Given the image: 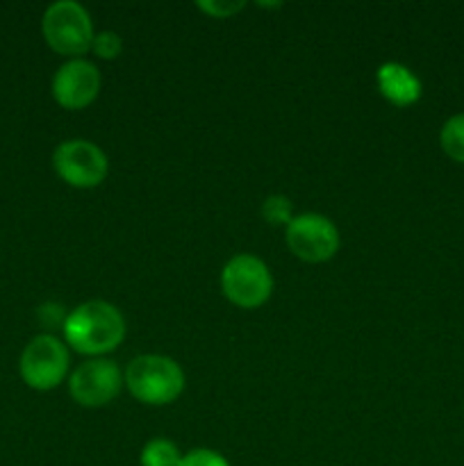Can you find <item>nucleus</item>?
Returning a JSON list of instances; mask_svg holds the SVG:
<instances>
[{
    "mask_svg": "<svg viewBox=\"0 0 464 466\" xmlns=\"http://www.w3.org/2000/svg\"><path fill=\"white\" fill-rule=\"evenodd\" d=\"M244 0H198L196 7L203 9L205 14L214 18H227V16H235L237 12L244 9Z\"/></svg>",
    "mask_w": 464,
    "mask_h": 466,
    "instance_id": "nucleus-15",
    "label": "nucleus"
},
{
    "mask_svg": "<svg viewBox=\"0 0 464 466\" xmlns=\"http://www.w3.org/2000/svg\"><path fill=\"white\" fill-rule=\"evenodd\" d=\"M123 48V39L114 30H100L94 35L91 41V50L98 55L100 59H114Z\"/></svg>",
    "mask_w": 464,
    "mask_h": 466,
    "instance_id": "nucleus-14",
    "label": "nucleus"
},
{
    "mask_svg": "<svg viewBox=\"0 0 464 466\" xmlns=\"http://www.w3.org/2000/svg\"><path fill=\"white\" fill-rule=\"evenodd\" d=\"M139 462L141 466H180L182 453L171 440L155 437L141 449Z\"/></svg>",
    "mask_w": 464,
    "mask_h": 466,
    "instance_id": "nucleus-11",
    "label": "nucleus"
},
{
    "mask_svg": "<svg viewBox=\"0 0 464 466\" xmlns=\"http://www.w3.org/2000/svg\"><path fill=\"white\" fill-rule=\"evenodd\" d=\"M41 32L55 53L68 55L71 59L89 53L96 35L89 12L77 0H57L48 5L41 18Z\"/></svg>",
    "mask_w": 464,
    "mask_h": 466,
    "instance_id": "nucleus-3",
    "label": "nucleus"
},
{
    "mask_svg": "<svg viewBox=\"0 0 464 466\" xmlns=\"http://www.w3.org/2000/svg\"><path fill=\"white\" fill-rule=\"evenodd\" d=\"M180 466H230L221 453L209 449H194L182 455Z\"/></svg>",
    "mask_w": 464,
    "mask_h": 466,
    "instance_id": "nucleus-16",
    "label": "nucleus"
},
{
    "mask_svg": "<svg viewBox=\"0 0 464 466\" xmlns=\"http://www.w3.org/2000/svg\"><path fill=\"white\" fill-rule=\"evenodd\" d=\"M62 330L73 350L89 358H103L126 337V319L112 303L86 300L66 314Z\"/></svg>",
    "mask_w": 464,
    "mask_h": 466,
    "instance_id": "nucleus-1",
    "label": "nucleus"
},
{
    "mask_svg": "<svg viewBox=\"0 0 464 466\" xmlns=\"http://www.w3.org/2000/svg\"><path fill=\"white\" fill-rule=\"evenodd\" d=\"M123 387V373L114 360L91 358L77 364L68 378L71 399L82 408H103L112 403Z\"/></svg>",
    "mask_w": 464,
    "mask_h": 466,
    "instance_id": "nucleus-8",
    "label": "nucleus"
},
{
    "mask_svg": "<svg viewBox=\"0 0 464 466\" xmlns=\"http://www.w3.org/2000/svg\"><path fill=\"white\" fill-rule=\"evenodd\" d=\"M376 82L380 94L396 107H408L421 98V80L405 64L385 62L378 68Z\"/></svg>",
    "mask_w": 464,
    "mask_h": 466,
    "instance_id": "nucleus-10",
    "label": "nucleus"
},
{
    "mask_svg": "<svg viewBox=\"0 0 464 466\" xmlns=\"http://www.w3.org/2000/svg\"><path fill=\"white\" fill-rule=\"evenodd\" d=\"M126 387L146 405H168L185 390V371L166 355H136L123 373Z\"/></svg>",
    "mask_w": 464,
    "mask_h": 466,
    "instance_id": "nucleus-2",
    "label": "nucleus"
},
{
    "mask_svg": "<svg viewBox=\"0 0 464 466\" xmlns=\"http://www.w3.org/2000/svg\"><path fill=\"white\" fill-rule=\"evenodd\" d=\"M285 241L298 259L308 264H321L339 250L341 237L330 218L317 212H305L296 214L287 223Z\"/></svg>",
    "mask_w": 464,
    "mask_h": 466,
    "instance_id": "nucleus-6",
    "label": "nucleus"
},
{
    "mask_svg": "<svg viewBox=\"0 0 464 466\" xmlns=\"http://www.w3.org/2000/svg\"><path fill=\"white\" fill-rule=\"evenodd\" d=\"M68 349L55 335H36L21 353L18 371L23 382L36 391H50L64 382L68 373Z\"/></svg>",
    "mask_w": 464,
    "mask_h": 466,
    "instance_id": "nucleus-5",
    "label": "nucleus"
},
{
    "mask_svg": "<svg viewBox=\"0 0 464 466\" xmlns=\"http://www.w3.org/2000/svg\"><path fill=\"white\" fill-rule=\"evenodd\" d=\"M100 71L85 57L66 59L53 76V98L64 109H82L98 98Z\"/></svg>",
    "mask_w": 464,
    "mask_h": 466,
    "instance_id": "nucleus-9",
    "label": "nucleus"
},
{
    "mask_svg": "<svg viewBox=\"0 0 464 466\" xmlns=\"http://www.w3.org/2000/svg\"><path fill=\"white\" fill-rule=\"evenodd\" d=\"M439 141L450 159L464 164V114H455L444 123Z\"/></svg>",
    "mask_w": 464,
    "mask_h": 466,
    "instance_id": "nucleus-12",
    "label": "nucleus"
},
{
    "mask_svg": "<svg viewBox=\"0 0 464 466\" xmlns=\"http://www.w3.org/2000/svg\"><path fill=\"white\" fill-rule=\"evenodd\" d=\"M221 289L223 296L237 308H259L273 294L271 268L257 255H235L221 271Z\"/></svg>",
    "mask_w": 464,
    "mask_h": 466,
    "instance_id": "nucleus-4",
    "label": "nucleus"
},
{
    "mask_svg": "<svg viewBox=\"0 0 464 466\" xmlns=\"http://www.w3.org/2000/svg\"><path fill=\"white\" fill-rule=\"evenodd\" d=\"M262 217L267 218L268 223H273V226L287 228V223H289L296 214H294V208H291V200L287 198V196L276 194V196H268V198H264Z\"/></svg>",
    "mask_w": 464,
    "mask_h": 466,
    "instance_id": "nucleus-13",
    "label": "nucleus"
},
{
    "mask_svg": "<svg viewBox=\"0 0 464 466\" xmlns=\"http://www.w3.org/2000/svg\"><path fill=\"white\" fill-rule=\"evenodd\" d=\"M53 167L66 185L94 189L107 177L109 159L94 141L66 139L55 148Z\"/></svg>",
    "mask_w": 464,
    "mask_h": 466,
    "instance_id": "nucleus-7",
    "label": "nucleus"
}]
</instances>
